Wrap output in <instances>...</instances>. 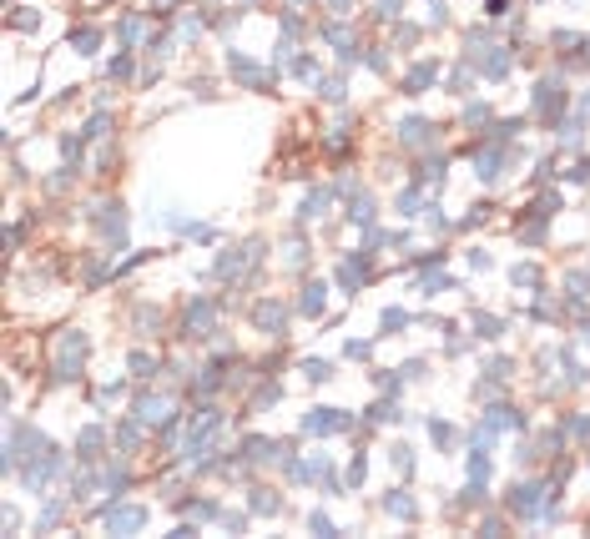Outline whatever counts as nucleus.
I'll list each match as a JSON object with an SVG mask.
<instances>
[{"mask_svg": "<svg viewBox=\"0 0 590 539\" xmlns=\"http://www.w3.org/2000/svg\"><path fill=\"white\" fill-rule=\"evenodd\" d=\"M399 5H404V0H379V15H383V21H393V15H399Z\"/></svg>", "mask_w": 590, "mask_h": 539, "instance_id": "nucleus-2", "label": "nucleus"}, {"mask_svg": "<svg viewBox=\"0 0 590 539\" xmlns=\"http://www.w3.org/2000/svg\"><path fill=\"white\" fill-rule=\"evenodd\" d=\"M71 41L81 46V56H91V51H97V46H101V31H91V25H81V31L71 36Z\"/></svg>", "mask_w": 590, "mask_h": 539, "instance_id": "nucleus-1", "label": "nucleus"}, {"mask_svg": "<svg viewBox=\"0 0 590 539\" xmlns=\"http://www.w3.org/2000/svg\"><path fill=\"white\" fill-rule=\"evenodd\" d=\"M510 11V0H484V15H504Z\"/></svg>", "mask_w": 590, "mask_h": 539, "instance_id": "nucleus-3", "label": "nucleus"}, {"mask_svg": "<svg viewBox=\"0 0 590 539\" xmlns=\"http://www.w3.org/2000/svg\"><path fill=\"white\" fill-rule=\"evenodd\" d=\"M328 5H333V11H339V15H343V11H349V0H328Z\"/></svg>", "mask_w": 590, "mask_h": 539, "instance_id": "nucleus-4", "label": "nucleus"}]
</instances>
